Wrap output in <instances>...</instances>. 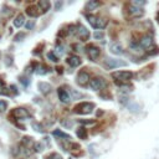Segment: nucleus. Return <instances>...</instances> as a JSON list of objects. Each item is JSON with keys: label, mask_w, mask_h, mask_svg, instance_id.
I'll return each mask as SVG.
<instances>
[{"label": "nucleus", "mask_w": 159, "mask_h": 159, "mask_svg": "<svg viewBox=\"0 0 159 159\" xmlns=\"http://www.w3.org/2000/svg\"><path fill=\"white\" fill-rule=\"evenodd\" d=\"M86 19L89 22V25L94 29H103L108 24V21L106 19L100 18V16H94V15H86Z\"/></svg>", "instance_id": "nucleus-1"}, {"label": "nucleus", "mask_w": 159, "mask_h": 159, "mask_svg": "<svg viewBox=\"0 0 159 159\" xmlns=\"http://www.w3.org/2000/svg\"><path fill=\"white\" fill-rule=\"evenodd\" d=\"M112 78H114L116 80V82L118 83V85H121V83H125V82H128L131 78H132V72H129V71H117V72H113L112 75Z\"/></svg>", "instance_id": "nucleus-2"}, {"label": "nucleus", "mask_w": 159, "mask_h": 159, "mask_svg": "<svg viewBox=\"0 0 159 159\" xmlns=\"http://www.w3.org/2000/svg\"><path fill=\"white\" fill-rule=\"evenodd\" d=\"M94 108V105L93 103H89V102H82L80 105H77L75 107V113H78V114H89Z\"/></svg>", "instance_id": "nucleus-3"}, {"label": "nucleus", "mask_w": 159, "mask_h": 159, "mask_svg": "<svg viewBox=\"0 0 159 159\" xmlns=\"http://www.w3.org/2000/svg\"><path fill=\"white\" fill-rule=\"evenodd\" d=\"M128 63L125 61H122V60H117V58H107L106 62H105V66L107 69H116V67H123V66H127Z\"/></svg>", "instance_id": "nucleus-4"}, {"label": "nucleus", "mask_w": 159, "mask_h": 159, "mask_svg": "<svg viewBox=\"0 0 159 159\" xmlns=\"http://www.w3.org/2000/svg\"><path fill=\"white\" fill-rule=\"evenodd\" d=\"M86 52H87V56L92 60V61H96L98 58V56L101 55V50L97 47V46H94V45H89L86 47Z\"/></svg>", "instance_id": "nucleus-5"}, {"label": "nucleus", "mask_w": 159, "mask_h": 159, "mask_svg": "<svg viewBox=\"0 0 159 159\" xmlns=\"http://www.w3.org/2000/svg\"><path fill=\"white\" fill-rule=\"evenodd\" d=\"M89 87H91L93 91L102 89L103 87H106V81H105L102 77H96V78H92V80L89 81Z\"/></svg>", "instance_id": "nucleus-6"}, {"label": "nucleus", "mask_w": 159, "mask_h": 159, "mask_svg": "<svg viewBox=\"0 0 159 159\" xmlns=\"http://www.w3.org/2000/svg\"><path fill=\"white\" fill-rule=\"evenodd\" d=\"M76 34H77V36H78L82 41H86V40H88V38H89V31H88L85 26H82V25H80V26L76 27Z\"/></svg>", "instance_id": "nucleus-7"}, {"label": "nucleus", "mask_w": 159, "mask_h": 159, "mask_svg": "<svg viewBox=\"0 0 159 159\" xmlns=\"http://www.w3.org/2000/svg\"><path fill=\"white\" fill-rule=\"evenodd\" d=\"M11 114L15 117V118H18V119H24V118H29L30 117V113L27 112V109H25V108H15L13 112H11Z\"/></svg>", "instance_id": "nucleus-8"}, {"label": "nucleus", "mask_w": 159, "mask_h": 159, "mask_svg": "<svg viewBox=\"0 0 159 159\" xmlns=\"http://www.w3.org/2000/svg\"><path fill=\"white\" fill-rule=\"evenodd\" d=\"M77 83L80 85V86H86L88 82H89V74H87L86 71H81L78 75H77Z\"/></svg>", "instance_id": "nucleus-9"}, {"label": "nucleus", "mask_w": 159, "mask_h": 159, "mask_svg": "<svg viewBox=\"0 0 159 159\" xmlns=\"http://www.w3.org/2000/svg\"><path fill=\"white\" fill-rule=\"evenodd\" d=\"M57 93H58V98L62 103H69L71 101V97H70V93L65 89V88H58L57 89Z\"/></svg>", "instance_id": "nucleus-10"}, {"label": "nucleus", "mask_w": 159, "mask_h": 159, "mask_svg": "<svg viewBox=\"0 0 159 159\" xmlns=\"http://www.w3.org/2000/svg\"><path fill=\"white\" fill-rule=\"evenodd\" d=\"M139 45H141V47H143V49H149V47H152V46L154 45V41H153V39H152L149 35H145V36H143V38L141 39Z\"/></svg>", "instance_id": "nucleus-11"}, {"label": "nucleus", "mask_w": 159, "mask_h": 159, "mask_svg": "<svg viewBox=\"0 0 159 159\" xmlns=\"http://www.w3.org/2000/svg\"><path fill=\"white\" fill-rule=\"evenodd\" d=\"M81 62H82L81 58H80L78 56H76V55H71V56L67 57V63H69L71 67H77V66H80Z\"/></svg>", "instance_id": "nucleus-12"}, {"label": "nucleus", "mask_w": 159, "mask_h": 159, "mask_svg": "<svg viewBox=\"0 0 159 159\" xmlns=\"http://www.w3.org/2000/svg\"><path fill=\"white\" fill-rule=\"evenodd\" d=\"M109 51L112 52V54H114V55H122L124 51H123V47L118 44V42H112L111 45H109Z\"/></svg>", "instance_id": "nucleus-13"}, {"label": "nucleus", "mask_w": 159, "mask_h": 159, "mask_svg": "<svg viewBox=\"0 0 159 159\" xmlns=\"http://www.w3.org/2000/svg\"><path fill=\"white\" fill-rule=\"evenodd\" d=\"M143 13L144 11H143L142 8H137V6H133V5L129 6V15L133 16V18H139V16L143 15Z\"/></svg>", "instance_id": "nucleus-14"}, {"label": "nucleus", "mask_w": 159, "mask_h": 159, "mask_svg": "<svg viewBox=\"0 0 159 159\" xmlns=\"http://www.w3.org/2000/svg\"><path fill=\"white\" fill-rule=\"evenodd\" d=\"M50 6H51V4H50V2H47V0H40L39 4H38V9L41 10V13H47Z\"/></svg>", "instance_id": "nucleus-15"}, {"label": "nucleus", "mask_w": 159, "mask_h": 159, "mask_svg": "<svg viewBox=\"0 0 159 159\" xmlns=\"http://www.w3.org/2000/svg\"><path fill=\"white\" fill-rule=\"evenodd\" d=\"M38 87L41 91V93H44V94H47L49 92H51V85L47 82H40L38 85Z\"/></svg>", "instance_id": "nucleus-16"}, {"label": "nucleus", "mask_w": 159, "mask_h": 159, "mask_svg": "<svg viewBox=\"0 0 159 159\" xmlns=\"http://www.w3.org/2000/svg\"><path fill=\"white\" fill-rule=\"evenodd\" d=\"M98 6H100V2H96V0H91V2H88V3L86 4V10H87V11H93V10H96Z\"/></svg>", "instance_id": "nucleus-17"}, {"label": "nucleus", "mask_w": 159, "mask_h": 159, "mask_svg": "<svg viewBox=\"0 0 159 159\" xmlns=\"http://www.w3.org/2000/svg\"><path fill=\"white\" fill-rule=\"evenodd\" d=\"M54 136H55V137H58V138H61V139H65V141H70V139H71V136H70V134L62 132V131H60V129L54 131Z\"/></svg>", "instance_id": "nucleus-18"}, {"label": "nucleus", "mask_w": 159, "mask_h": 159, "mask_svg": "<svg viewBox=\"0 0 159 159\" xmlns=\"http://www.w3.org/2000/svg\"><path fill=\"white\" fill-rule=\"evenodd\" d=\"M26 14H27L29 16H31V18H36V16H39L40 11H39V9H38L36 6H29V8L26 9Z\"/></svg>", "instance_id": "nucleus-19"}, {"label": "nucleus", "mask_w": 159, "mask_h": 159, "mask_svg": "<svg viewBox=\"0 0 159 159\" xmlns=\"http://www.w3.org/2000/svg\"><path fill=\"white\" fill-rule=\"evenodd\" d=\"M24 22H25V16L22 14H19L14 20V26L15 27H21L24 25Z\"/></svg>", "instance_id": "nucleus-20"}, {"label": "nucleus", "mask_w": 159, "mask_h": 159, "mask_svg": "<svg viewBox=\"0 0 159 159\" xmlns=\"http://www.w3.org/2000/svg\"><path fill=\"white\" fill-rule=\"evenodd\" d=\"M54 54L58 57V56H62L63 54H65V47H63L62 45H57L56 46V49H55V51H54Z\"/></svg>", "instance_id": "nucleus-21"}, {"label": "nucleus", "mask_w": 159, "mask_h": 159, "mask_svg": "<svg viewBox=\"0 0 159 159\" xmlns=\"http://www.w3.org/2000/svg\"><path fill=\"white\" fill-rule=\"evenodd\" d=\"M77 136L80 139H86L87 138V131L83 128V127H81V128H78L77 131Z\"/></svg>", "instance_id": "nucleus-22"}, {"label": "nucleus", "mask_w": 159, "mask_h": 159, "mask_svg": "<svg viewBox=\"0 0 159 159\" xmlns=\"http://www.w3.org/2000/svg\"><path fill=\"white\" fill-rule=\"evenodd\" d=\"M47 72H49V70H47V67L44 66V65H39V66L36 67V74H39V75H45V74H47Z\"/></svg>", "instance_id": "nucleus-23"}, {"label": "nucleus", "mask_w": 159, "mask_h": 159, "mask_svg": "<svg viewBox=\"0 0 159 159\" xmlns=\"http://www.w3.org/2000/svg\"><path fill=\"white\" fill-rule=\"evenodd\" d=\"M9 91H8V87L4 83V81L0 80V94H8Z\"/></svg>", "instance_id": "nucleus-24"}, {"label": "nucleus", "mask_w": 159, "mask_h": 159, "mask_svg": "<svg viewBox=\"0 0 159 159\" xmlns=\"http://www.w3.org/2000/svg\"><path fill=\"white\" fill-rule=\"evenodd\" d=\"M33 128H34L35 131L40 132V133H44V128H42V125H41V124H39L38 122H34V123H33Z\"/></svg>", "instance_id": "nucleus-25"}, {"label": "nucleus", "mask_w": 159, "mask_h": 159, "mask_svg": "<svg viewBox=\"0 0 159 159\" xmlns=\"http://www.w3.org/2000/svg\"><path fill=\"white\" fill-rule=\"evenodd\" d=\"M47 58H49L50 61H52V62H57V61H58V57H57L54 52H49V54H47Z\"/></svg>", "instance_id": "nucleus-26"}, {"label": "nucleus", "mask_w": 159, "mask_h": 159, "mask_svg": "<svg viewBox=\"0 0 159 159\" xmlns=\"http://www.w3.org/2000/svg\"><path fill=\"white\" fill-rule=\"evenodd\" d=\"M45 159H62V157H61L60 154H57V153H51V154H49Z\"/></svg>", "instance_id": "nucleus-27"}, {"label": "nucleus", "mask_w": 159, "mask_h": 159, "mask_svg": "<svg viewBox=\"0 0 159 159\" xmlns=\"http://www.w3.org/2000/svg\"><path fill=\"white\" fill-rule=\"evenodd\" d=\"M6 107H8V102H6V101H3V100H0V112L5 111Z\"/></svg>", "instance_id": "nucleus-28"}, {"label": "nucleus", "mask_w": 159, "mask_h": 159, "mask_svg": "<svg viewBox=\"0 0 159 159\" xmlns=\"http://www.w3.org/2000/svg\"><path fill=\"white\" fill-rule=\"evenodd\" d=\"M94 38H96L97 40H103L105 34L102 33V31H96V33H94Z\"/></svg>", "instance_id": "nucleus-29"}, {"label": "nucleus", "mask_w": 159, "mask_h": 159, "mask_svg": "<svg viewBox=\"0 0 159 159\" xmlns=\"http://www.w3.org/2000/svg\"><path fill=\"white\" fill-rule=\"evenodd\" d=\"M25 26H26V29H27V30H31V29H33V27L35 26V20H30V21H27Z\"/></svg>", "instance_id": "nucleus-30"}, {"label": "nucleus", "mask_w": 159, "mask_h": 159, "mask_svg": "<svg viewBox=\"0 0 159 159\" xmlns=\"http://www.w3.org/2000/svg\"><path fill=\"white\" fill-rule=\"evenodd\" d=\"M144 4H145V2H132V3H131V5L137 6V8H142Z\"/></svg>", "instance_id": "nucleus-31"}, {"label": "nucleus", "mask_w": 159, "mask_h": 159, "mask_svg": "<svg viewBox=\"0 0 159 159\" xmlns=\"http://www.w3.org/2000/svg\"><path fill=\"white\" fill-rule=\"evenodd\" d=\"M70 92L74 94V98H75V100H76V98H80V97H82V94H81V93L76 92V91H75V89H72V88H71V91H70Z\"/></svg>", "instance_id": "nucleus-32"}, {"label": "nucleus", "mask_w": 159, "mask_h": 159, "mask_svg": "<svg viewBox=\"0 0 159 159\" xmlns=\"http://www.w3.org/2000/svg\"><path fill=\"white\" fill-rule=\"evenodd\" d=\"M24 38H25V34L24 33H20V34L15 35V41H21Z\"/></svg>", "instance_id": "nucleus-33"}, {"label": "nucleus", "mask_w": 159, "mask_h": 159, "mask_svg": "<svg viewBox=\"0 0 159 159\" xmlns=\"http://www.w3.org/2000/svg\"><path fill=\"white\" fill-rule=\"evenodd\" d=\"M34 149H35L36 152H41V150H42V145H41L40 143H35V144H34Z\"/></svg>", "instance_id": "nucleus-34"}, {"label": "nucleus", "mask_w": 159, "mask_h": 159, "mask_svg": "<svg viewBox=\"0 0 159 159\" xmlns=\"http://www.w3.org/2000/svg\"><path fill=\"white\" fill-rule=\"evenodd\" d=\"M20 82H21V83H22L25 87L29 85V80H27L26 77H20Z\"/></svg>", "instance_id": "nucleus-35"}, {"label": "nucleus", "mask_w": 159, "mask_h": 159, "mask_svg": "<svg viewBox=\"0 0 159 159\" xmlns=\"http://www.w3.org/2000/svg\"><path fill=\"white\" fill-rule=\"evenodd\" d=\"M80 123H82V124H93L94 121H85V119H80Z\"/></svg>", "instance_id": "nucleus-36"}, {"label": "nucleus", "mask_w": 159, "mask_h": 159, "mask_svg": "<svg viewBox=\"0 0 159 159\" xmlns=\"http://www.w3.org/2000/svg\"><path fill=\"white\" fill-rule=\"evenodd\" d=\"M10 88H11V89H13V91H14V92H15V93H16V94H18V88H16V87H15V86H14V85H13V86H11V87H10Z\"/></svg>", "instance_id": "nucleus-37"}, {"label": "nucleus", "mask_w": 159, "mask_h": 159, "mask_svg": "<svg viewBox=\"0 0 159 159\" xmlns=\"http://www.w3.org/2000/svg\"><path fill=\"white\" fill-rule=\"evenodd\" d=\"M6 60H8V61H6L8 65H11V57H9V56H8V57H6Z\"/></svg>", "instance_id": "nucleus-38"}, {"label": "nucleus", "mask_w": 159, "mask_h": 159, "mask_svg": "<svg viewBox=\"0 0 159 159\" xmlns=\"http://www.w3.org/2000/svg\"><path fill=\"white\" fill-rule=\"evenodd\" d=\"M61 4H62V3H56V9H58V8L61 6Z\"/></svg>", "instance_id": "nucleus-39"}, {"label": "nucleus", "mask_w": 159, "mask_h": 159, "mask_svg": "<svg viewBox=\"0 0 159 159\" xmlns=\"http://www.w3.org/2000/svg\"><path fill=\"white\" fill-rule=\"evenodd\" d=\"M158 21H159V20H158Z\"/></svg>", "instance_id": "nucleus-40"}]
</instances>
